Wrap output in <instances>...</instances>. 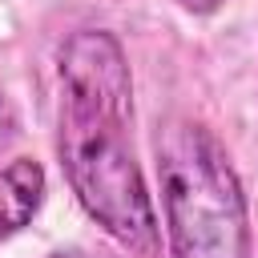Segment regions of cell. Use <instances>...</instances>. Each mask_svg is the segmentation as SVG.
<instances>
[{"label": "cell", "mask_w": 258, "mask_h": 258, "mask_svg": "<svg viewBox=\"0 0 258 258\" xmlns=\"http://www.w3.org/2000/svg\"><path fill=\"white\" fill-rule=\"evenodd\" d=\"M60 165L85 206L121 246L141 258L161 250V226L125 137L133 113V77L125 48L105 28H81L60 44Z\"/></svg>", "instance_id": "obj_1"}, {"label": "cell", "mask_w": 258, "mask_h": 258, "mask_svg": "<svg viewBox=\"0 0 258 258\" xmlns=\"http://www.w3.org/2000/svg\"><path fill=\"white\" fill-rule=\"evenodd\" d=\"M52 258H117V254H101V250H81L77 246V250H56Z\"/></svg>", "instance_id": "obj_6"}, {"label": "cell", "mask_w": 258, "mask_h": 258, "mask_svg": "<svg viewBox=\"0 0 258 258\" xmlns=\"http://www.w3.org/2000/svg\"><path fill=\"white\" fill-rule=\"evenodd\" d=\"M173 258H250V214L222 141L189 117L153 137Z\"/></svg>", "instance_id": "obj_2"}, {"label": "cell", "mask_w": 258, "mask_h": 258, "mask_svg": "<svg viewBox=\"0 0 258 258\" xmlns=\"http://www.w3.org/2000/svg\"><path fill=\"white\" fill-rule=\"evenodd\" d=\"M44 202V169L32 157H16L0 169V242L20 234Z\"/></svg>", "instance_id": "obj_3"}, {"label": "cell", "mask_w": 258, "mask_h": 258, "mask_svg": "<svg viewBox=\"0 0 258 258\" xmlns=\"http://www.w3.org/2000/svg\"><path fill=\"white\" fill-rule=\"evenodd\" d=\"M181 8H189V12H198V16H210V12H218L222 8V0H177Z\"/></svg>", "instance_id": "obj_4"}, {"label": "cell", "mask_w": 258, "mask_h": 258, "mask_svg": "<svg viewBox=\"0 0 258 258\" xmlns=\"http://www.w3.org/2000/svg\"><path fill=\"white\" fill-rule=\"evenodd\" d=\"M12 137V109H8V101H4V93H0V145Z\"/></svg>", "instance_id": "obj_5"}]
</instances>
